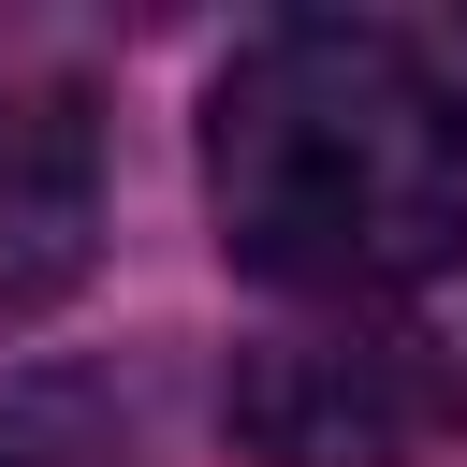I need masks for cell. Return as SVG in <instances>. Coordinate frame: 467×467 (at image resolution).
Returning <instances> with one entry per match:
<instances>
[{
  "instance_id": "3957f363",
  "label": "cell",
  "mask_w": 467,
  "mask_h": 467,
  "mask_svg": "<svg viewBox=\"0 0 467 467\" xmlns=\"http://www.w3.org/2000/svg\"><path fill=\"white\" fill-rule=\"evenodd\" d=\"M102 248V131L58 73H0V321H44Z\"/></svg>"
},
{
  "instance_id": "7a4b0ae2",
  "label": "cell",
  "mask_w": 467,
  "mask_h": 467,
  "mask_svg": "<svg viewBox=\"0 0 467 467\" xmlns=\"http://www.w3.org/2000/svg\"><path fill=\"white\" fill-rule=\"evenodd\" d=\"M219 409L263 467H438L467 438V365L409 321H292L234 350Z\"/></svg>"
},
{
  "instance_id": "6da1fadb",
  "label": "cell",
  "mask_w": 467,
  "mask_h": 467,
  "mask_svg": "<svg viewBox=\"0 0 467 467\" xmlns=\"http://www.w3.org/2000/svg\"><path fill=\"white\" fill-rule=\"evenodd\" d=\"M204 204L277 292H409L467 263V102L394 29L292 15L204 88Z\"/></svg>"
}]
</instances>
